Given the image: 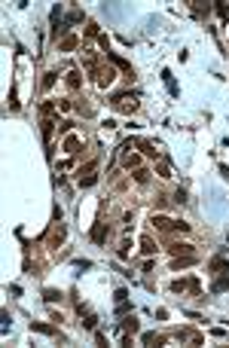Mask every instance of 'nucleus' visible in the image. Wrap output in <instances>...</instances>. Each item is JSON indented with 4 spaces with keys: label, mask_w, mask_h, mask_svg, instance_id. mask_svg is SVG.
Returning a JSON list of instances; mask_svg holds the SVG:
<instances>
[{
    "label": "nucleus",
    "mask_w": 229,
    "mask_h": 348,
    "mask_svg": "<svg viewBox=\"0 0 229 348\" xmlns=\"http://www.w3.org/2000/svg\"><path fill=\"white\" fill-rule=\"evenodd\" d=\"M95 171H98V159H89L86 165L76 171V180H79V187H83V190L95 187V180H98V174H95Z\"/></svg>",
    "instance_id": "2"
},
{
    "label": "nucleus",
    "mask_w": 229,
    "mask_h": 348,
    "mask_svg": "<svg viewBox=\"0 0 229 348\" xmlns=\"http://www.w3.org/2000/svg\"><path fill=\"white\" fill-rule=\"evenodd\" d=\"M162 79L168 83V89H171V95H177V86H174V77H171V71H162Z\"/></svg>",
    "instance_id": "22"
},
{
    "label": "nucleus",
    "mask_w": 229,
    "mask_h": 348,
    "mask_svg": "<svg viewBox=\"0 0 229 348\" xmlns=\"http://www.w3.org/2000/svg\"><path fill=\"white\" fill-rule=\"evenodd\" d=\"M211 290H214V293H223V290H229V269L214 275V284H211Z\"/></svg>",
    "instance_id": "9"
},
{
    "label": "nucleus",
    "mask_w": 229,
    "mask_h": 348,
    "mask_svg": "<svg viewBox=\"0 0 229 348\" xmlns=\"http://www.w3.org/2000/svg\"><path fill=\"white\" fill-rule=\"evenodd\" d=\"M168 251H171V257H187V253H192V245H183V241H171Z\"/></svg>",
    "instance_id": "12"
},
{
    "label": "nucleus",
    "mask_w": 229,
    "mask_h": 348,
    "mask_svg": "<svg viewBox=\"0 0 229 348\" xmlns=\"http://www.w3.org/2000/svg\"><path fill=\"white\" fill-rule=\"evenodd\" d=\"M83 67L92 74V71H98V52L95 49H83Z\"/></svg>",
    "instance_id": "10"
},
{
    "label": "nucleus",
    "mask_w": 229,
    "mask_h": 348,
    "mask_svg": "<svg viewBox=\"0 0 229 348\" xmlns=\"http://www.w3.org/2000/svg\"><path fill=\"white\" fill-rule=\"evenodd\" d=\"M79 150H83V141H79V135H67V137H64V153H67V156H76Z\"/></svg>",
    "instance_id": "8"
},
{
    "label": "nucleus",
    "mask_w": 229,
    "mask_h": 348,
    "mask_svg": "<svg viewBox=\"0 0 229 348\" xmlns=\"http://www.w3.org/2000/svg\"><path fill=\"white\" fill-rule=\"evenodd\" d=\"M43 296H46V303H61V290H43Z\"/></svg>",
    "instance_id": "19"
},
{
    "label": "nucleus",
    "mask_w": 229,
    "mask_h": 348,
    "mask_svg": "<svg viewBox=\"0 0 229 348\" xmlns=\"http://www.w3.org/2000/svg\"><path fill=\"white\" fill-rule=\"evenodd\" d=\"M55 79H58V71H49V74H46V77H43V89H46V92H49V89L55 86Z\"/></svg>",
    "instance_id": "20"
},
{
    "label": "nucleus",
    "mask_w": 229,
    "mask_h": 348,
    "mask_svg": "<svg viewBox=\"0 0 229 348\" xmlns=\"http://www.w3.org/2000/svg\"><path fill=\"white\" fill-rule=\"evenodd\" d=\"M214 9H217V16H220V19H229V9H226V6H223V3H217V6H214Z\"/></svg>",
    "instance_id": "26"
},
{
    "label": "nucleus",
    "mask_w": 229,
    "mask_h": 348,
    "mask_svg": "<svg viewBox=\"0 0 229 348\" xmlns=\"http://www.w3.org/2000/svg\"><path fill=\"white\" fill-rule=\"evenodd\" d=\"M86 34H89V37H101V31H98V25H95V21H89V28H86Z\"/></svg>",
    "instance_id": "24"
},
{
    "label": "nucleus",
    "mask_w": 229,
    "mask_h": 348,
    "mask_svg": "<svg viewBox=\"0 0 229 348\" xmlns=\"http://www.w3.org/2000/svg\"><path fill=\"white\" fill-rule=\"evenodd\" d=\"M141 253H144V257H153V253H156V245H153V238H150V235H144V238H141Z\"/></svg>",
    "instance_id": "15"
},
{
    "label": "nucleus",
    "mask_w": 229,
    "mask_h": 348,
    "mask_svg": "<svg viewBox=\"0 0 229 348\" xmlns=\"http://www.w3.org/2000/svg\"><path fill=\"white\" fill-rule=\"evenodd\" d=\"M107 235H110V226L104 223V220H98V223L92 226V241H95V245H104Z\"/></svg>",
    "instance_id": "6"
},
{
    "label": "nucleus",
    "mask_w": 229,
    "mask_h": 348,
    "mask_svg": "<svg viewBox=\"0 0 229 348\" xmlns=\"http://www.w3.org/2000/svg\"><path fill=\"white\" fill-rule=\"evenodd\" d=\"M134 147H141L150 159H159V156H162V147H159L156 141H134Z\"/></svg>",
    "instance_id": "7"
},
{
    "label": "nucleus",
    "mask_w": 229,
    "mask_h": 348,
    "mask_svg": "<svg viewBox=\"0 0 229 348\" xmlns=\"http://www.w3.org/2000/svg\"><path fill=\"white\" fill-rule=\"evenodd\" d=\"M76 46H79V37H76V34H67L58 49H61V52H71V49H76Z\"/></svg>",
    "instance_id": "14"
},
{
    "label": "nucleus",
    "mask_w": 229,
    "mask_h": 348,
    "mask_svg": "<svg viewBox=\"0 0 229 348\" xmlns=\"http://www.w3.org/2000/svg\"><path fill=\"white\" fill-rule=\"evenodd\" d=\"M208 269H211V275H217V272H226V269H229V263H226L223 257H214Z\"/></svg>",
    "instance_id": "16"
},
{
    "label": "nucleus",
    "mask_w": 229,
    "mask_h": 348,
    "mask_svg": "<svg viewBox=\"0 0 229 348\" xmlns=\"http://www.w3.org/2000/svg\"><path fill=\"white\" fill-rule=\"evenodd\" d=\"M113 110H119V113H134L137 110V98L132 95V92H119V95H113Z\"/></svg>",
    "instance_id": "3"
},
{
    "label": "nucleus",
    "mask_w": 229,
    "mask_h": 348,
    "mask_svg": "<svg viewBox=\"0 0 229 348\" xmlns=\"http://www.w3.org/2000/svg\"><path fill=\"white\" fill-rule=\"evenodd\" d=\"M150 223H153L156 232H190V223H177V220L162 217V214H153Z\"/></svg>",
    "instance_id": "1"
},
{
    "label": "nucleus",
    "mask_w": 229,
    "mask_h": 348,
    "mask_svg": "<svg viewBox=\"0 0 229 348\" xmlns=\"http://www.w3.org/2000/svg\"><path fill=\"white\" fill-rule=\"evenodd\" d=\"M92 77H95V83H98L101 89H107L113 79H116V71H113V67H101V64H98V71H92Z\"/></svg>",
    "instance_id": "4"
},
{
    "label": "nucleus",
    "mask_w": 229,
    "mask_h": 348,
    "mask_svg": "<svg viewBox=\"0 0 229 348\" xmlns=\"http://www.w3.org/2000/svg\"><path fill=\"white\" fill-rule=\"evenodd\" d=\"M76 21H83V13H79V9H71V16H67V25H76Z\"/></svg>",
    "instance_id": "23"
},
{
    "label": "nucleus",
    "mask_w": 229,
    "mask_h": 348,
    "mask_svg": "<svg viewBox=\"0 0 229 348\" xmlns=\"http://www.w3.org/2000/svg\"><path fill=\"white\" fill-rule=\"evenodd\" d=\"M137 327H141V324H137V318H134V315H129V318L122 321V330H125V333H137Z\"/></svg>",
    "instance_id": "17"
},
{
    "label": "nucleus",
    "mask_w": 229,
    "mask_h": 348,
    "mask_svg": "<svg viewBox=\"0 0 229 348\" xmlns=\"http://www.w3.org/2000/svg\"><path fill=\"white\" fill-rule=\"evenodd\" d=\"M31 330H37V333H55L52 327H46V324H31Z\"/></svg>",
    "instance_id": "25"
},
{
    "label": "nucleus",
    "mask_w": 229,
    "mask_h": 348,
    "mask_svg": "<svg viewBox=\"0 0 229 348\" xmlns=\"http://www.w3.org/2000/svg\"><path fill=\"white\" fill-rule=\"evenodd\" d=\"M79 86H83V74H79V71H67V89L79 92Z\"/></svg>",
    "instance_id": "13"
},
{
    "label": "nucleus",
    "mask_w": 229,
    "mask_h": 348,
    "mask_svg": "<svg viewBox=\"0 0 229 348\" xmlns=\"http://www.w3.org/2000/svg\"><path fill=\"white\" fill-rule=\"evenodd\" d=\"M144 342H147V345H162L165 336H162V333H144Z\"/></svg>",
    "instance_id": "18"
},
{
    "label": "nucleus",
    "mask_w": 229,
    "mask_h": 348,
    "mask_svg": "<svg viewBox=\"0 0 229 348\" xmlns=\"http://www.w3.org/2000/svg\"><path fill=\"white\" fill-rule=\"evenodd\" d=\"M134 180L141 183V187H144V183H150V171H147V168H137V171H134Z\"/></svg>",
    "instance_id": "21"
},
{
    "label": "nucleus",
    "mask_w": 229,
    "mask_h": 348,
    "mask_svg": "<svg viewBox=\"0 0 229 348\" xmlns=\"http://www.w3.org/2000/svg\"><path fill=\"white\" fill-rule=\"evenodd\" d=\"M196 260H199L196 253H187V257H174V263H171V269H174V272H180V269H190V266L196 263Z\"/></svg>",
    "instance_id": "11"
},
{
    "label": "nucleus",
    "mask_w": 229,
    "mask_h": 348,
    "mask_svg": "<svg viewBox=\"0 0 229 348\" xmlns=\"http://www.w3.org/2000/svg\"><path fill=\"white\" fill-rule=\"evenodd\" d=\"M64 235H67V229H64V223L58 220V223L49 229V235H46V245H49V248H58L61 241H64Z\"/></svg>",
    "instance_id": "5"
}]
</instances>
